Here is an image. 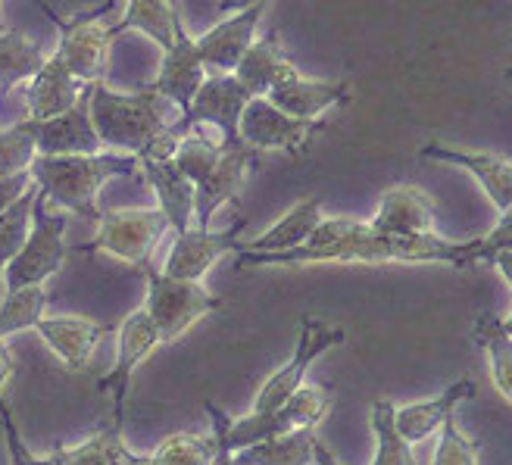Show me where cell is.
Returning a JSON list of instances; mask_svg holds the SVG:
<instances>
[{"instance_id": "6da1fadb", "label": "cell", "mask_w": 512, "mask_h": 465, "mask_svg": "<svg viewBox=\"0 0 512 465\" xmlns=\"http://www.w3.org/2000/svg\"><path fill=\"white\" fill-rule=\"evenodd\" d=\"M88 110L104 150L132 153L138 160H169L182 135L191 132L182 122V113H178L175 103H169L150 85L132 94H119L110 91L107 82H91Z\"/></svg>"}, {"instance_id": "7a4b0ae2", "label": "cell", "mask_w": 512, "mask_h": 465, "mask_svg": "<svg viewBox=\"0 0 512 465\" xmlns=\"http://www.w3.org/2000/svg\"><path fill=\"white\" fill-rule=\"evenodd\" d=\"M29 175L47 197V203H54L57 210L82 216L88 222H100V188L113 182V178L138 175V157L113 150L75 153V157H35Z\"/></svg>"}, {"instance_id": "3957f363", "label": "cell", "mask_w": 512, "mask_h": 465, "mask_svg": "<svg viewBox=\"0 0 512 465\" xmlns=\"http://www.w3.org/2000/svg\"><path fill=\"white\" fill-rule=\"evenodd\" d=\"M66 213L57 210L54 203H47V197L35 194V206H32V228L29 238H25L22 250L13 256V263L4 269V284L7 291H19V288H32V284H47L54 278L63 263H66Z\"/></svg>"}, {"instance_id": "277c9868", "label": "cell", "mask_w": 512, "mask_h": 465, "mask_svg": "<svg viewBox=\"0 0 512 465\" xmlns=\"http://www.w3.org/2000/svg\"><path fill=\"white\" fill-rule=\"evenodd\" d=\"M147 278V300L144 309L150 322L157 325L160 344H172L182 334L222 309V300L203 288V281H185V278H169L157 272L150 263L141 266Z\"/></svg>"}, {"instance_id": "5b68a950", "label": "cell", "mask_w": 512, "mask_h": 465, "mask_svg": "<svg viewBox=\"0 0 512 465\" xmlns=\"http://www.w3.org/2000/svg\"><path fill=\"white\" fill-rule=\"evenodd\" d=\"M35 4L57 22V29H60V47H57V54L66 63V69L82 85L104 82L107 63H110V47L119 38V32H116V25H107L100 16H107L119 4V0H107V4H100L97 10L75 16L72 22L60 19L54 10L44 4V0H35Z\"/></svg>"}, {"instance_id": "8992f818", "label": "cell", "mask_w": 512, "mask_h": 465, "mask_svg": "<svg viewBox=\"0 0 512 465\" xmlns=\"http://www.w3.org/2000/svg\"><path fill=\"white\" fill-rule=\"evenodd\" d=\"M169 219L160 210H110L100 213L97 222V235L88 244L72 247L75 253H110L116 260L141 269L144 263H150L153 250L160 247V241L166 238Z\"/></svg>"}, {"instance_id": "52a82bcc", "label": "cell", "mask_w": 512, "mask_h": 465, "mask_svg": "<svg viewBox=\"0 0 512 465\" xmlns=\"http://www.w3.org/2000/svg\"><path fill=\"white\" fill-rule=\"evenodd\" d=\"M347 341V331L341 325L322 322L316 316H303L300 319V331H297V347L291 353V359L281 369H275L266 384L256 391L253 400V412H272L285 403L297 387L306 381V372L313 369V363L319 356H325L328 350H335Z\"/></svg>"}, {"instance_id": "ba28073f", "label": "cell", "mask_w": 512, "mask_h": 465, "mask_svg": "<svg viewBox=\"0 0 512 465\" xmlns=\"http://www.w3.org/2000/svg\"><path fill=\"white\" fill-rule=\"evenodd\" d=\"M322 128V119H294L272 107L266 97H250L238 122V141L256 153L281 150L291 153V157H300Z\"/></svg>"}, {"instance_id": "9c48e42d", "label": "cell", "mask_w": 512, "mask_h": 465, "mask_svg": "<svg viewBox=\"0 0 512 465\" xmlns=\"http://www.w3.org/2000/svg\"><path fill=\"white\" fill-rule=\"evenodd\" d=\"M163 347L157 325L150 322L147 309H135L128 313L125 322L119 325V341H116V363L113 369L100 381V391L113 394V422L125 425V397H128V384H132L135 369L144 363V359L153 356V350Z\"/></svg>"}, {"instance_id": "30bf717a", "label": "cell", "mask_w": 512, "mask_h": 465, "mask_svg": "<svg viewBox=\"0 0 512 465\" xmlns=\"http://www.w3.org/2000/svg\"><path fill=\"white\" fill-rule=\"evenodd\" d=\"M250 100V91L232 72H213L197 88L188 113L182 116L188 128L213 125L222 144H238V122Z\"/></svg>"}, {"instance_id": "8fae6325", "label": "cell", "mask_w": 512, "mask_h": 465, "mask_svg": "<svg viewBox=\"0 0 512 465\" xmlns=\"http://www.w3.org/2000/svg\"><path fill=\"white\" fill-rule=\"evenodd\" d=\"M350 82H331V79H306L303 72L291 63L278 75V82L266 91V100L281 113L294 119H322L328 110H338L350 103Z\"/></svg>"}, {"instance_id": "7c38bea8", "label": "cell", "mask_w": 512, "mask_h": 465, "mask_svg": "<svg viewBox=\"0 0 512 465\" xmlns=\"http://www.w3.org/2000/svg\"><path fill=\"white\" fill-rule=\"evenodd\" d=\"M260 153L238 144H222V157L213 166V172L203 178L194 194V228H210L213 216L225 203H235L241 197V188Z\"/></svg>"}, {"instance_id": "4fadbf2b", "label": "cell", "mask_w": 512, "mask_h": 465, "mask_svg": "<svg viewBox=\"0 0 512 465\" xmlns=\"http://www.w3.org/2000/svg\"><path fill=\"white\" fill-rule=\"evenodd\" d=\"M269 10V0H260L247 10H238L232 16H222L213 29H207L200 38H194L197 54L207 66V72H235L238 60L247 54V47L256 41V29H260V19Z\"/></svg>"}, {"instance_id": "5bb4252c", "label": "cell", "mask_w": 512, "mask_h": 465, "mask_svg": "<svg viewBox=\"0 0 512 465\" xmlns=\"http://www.w3.org/2000/svg\"><path fill=\"white\" fill-rule=\"evenodd\" d=\"M29 135L35 138L38 157H75V153H100V144L94 125H91V110H88V88L82 100L72 110L50 116V119H22Z\"/></svg>"}, {"instance_id": "9a60e30c", "label": "cell", "mask_w": 512, "mask_h": 465, "mask_svg": "<svg viewBox=\"0 0 512 465\" xmlns=\"http://www.w3.org/2000/svg\"><path fill=\"white\" fill-rule=\"evenodd\" d=\"M244 228V219H238L228 231L213 228H188L182 235H175L172 250L163 263V275L169 278H185V281H203L225 253H235L238 231Z\"/></svg>"}, {"instance_id": "2e32d148", "label": "cell", "mask_w": 512, "mask_h": 465, "mask_svg": "<svg viewBox=\"0 0 512 465\" xmlns=\"http://www.w3.org/2000/svg\"><path fill=\"white\" fill-rule=\"evenodd\" d=\"M419 157L466 169L481 185V191L488 194V200L494 203L497 213H506L512 206V160H503V157H497V153H484V150L450 147V144H441V141H428L419 150Z\"/></svg>"}, {"instance_id": "e0dca14e", "label": "cell", "mask_w": 512, "mask_h": 465, "mask_svg": "<svg viewBox=\"0 0 512 465\" xmlns=\"http://www.w3.org/2000/svg\"><path fill=\"white\" fill-rule=\"evenodd\" d=\"M35 331L69 372H82L110 328L85 316H41Z\"/></svg>"}, {"instance_id": "ac0fdd59", "label": "cell", "mask_w": 512, "mask_h": 465, "mask_svg": "<svg viewBox=\"0 0 512 465\" xmlns=\"http://www.w3.org/2000/svg\"><path fill=\"white\" fill-rule=\"evenodd\" d=\"M369 225L381 235H428L438 225L434 200L416 185H397L384 191Z\"/></svg>"}, {"instance_id": "d6986e66", "label": "cell", "mask_w": 512, "mask_h": 465, "mask_svg": "<svg viewBox=\"0 0 512 465\" xmlns=\"http://www.w3.org/2000/svg\"><path fill=\"white\" fill-rule=\"evenodd\" d=\"M88 85H82L75 75L66 69V63L60 60V54L54 50L41 69L29 79V88H25V107H29V119H50L60 116L66 110H72L75 103L82 100Z\"/></svg>"}, {"instance_id": "ffe728a7", "label": "cell", "mask_w": 512, "mask_h": 465, "mask_svg": "<svg viewBox=\"0 0 512 465\" xmlns=\"http://www.w3.org/2000/svg\"><path fill=\"white\" fill-rule=\"evenodd\" d=\"M472 394H475V381L472 378H459L438 397L397 406L394 409V425H397L403 441L409 447H416V444L428 441L431 434H438L441 425L456 412V406L463 403V400H469Z\"/></svg>"}, {"instance_id": "44dd1931", "label": "cell", "mask_w": 512, "mask_h": 465, "mask_svg": "<svg viewBox=\"0 0 512 465\" xmlns=\"http://www.w3.org/2000/svg\"><path fill=\"white\" fill-rule=\"evenodd\" d=\"M138 172L144 175V182L153 188L157 194V210L169 219V228L175 235H182L194 225V182L175 169L172 160H150V157H141L138 160Z\"/></svg>"}, {"instance_id": "7402d4cb", "label": "cell", "mask_w": 512, "mask_h": 465, "mask_svg": "<svg viewBox=\"0 0 512 465\" xmlns=\"http://www.w3.org/2000/svg\"><path fill=\"white\" fill-rule=\"evenodd\" d=\"M116 32H141L153 44H157L163 54L175 50L178 44H185L191 35L185 29L182 7L178 0H128L125 16L116 22Z\"/></svg>"}, {"instance_id": "603a6c76", "label": "cell", "mask_w": 512, "mask_h": 465, "mask_svg": "<svg viewBox=\"0 0 512 465\" xmlns=\"http://www.w3.org/2000/svg\"><path fill=\"white\" fill-rule=\"evenodd\" d=\"M322 219H325L322 200L303 197L275 225H269L263 235H256L250 241H238L235 253H285V250H294V247L310 241V235Z\"/></svg>"}, {"instance_id": "cb8c5ba5", "label": "cell", "mask_w": 512, "mask_h": 465, "mask_svg": "<svg viewBox=\"0 0 512 465\" xmlns=\"http://www.w3.org/2000/svg\"><path fill=\"white\" fill-rule=\"evenodd\" d=\"M291 66L285 57V47H281V35L272 29L266 38H256L247 54L235 66V79L250 91V97H266V91L278 82V75Z\"/></svg>"}, {"instance_id": "d4e9b609", "label": "cell", "mask_w": 512, "mask_h": 465, "mask_svg": "<svg viewBox=\"0 0 512 465\" xmlns=\"http://www.w3.org/2000/svg\"><path fill=\"white\" fill-rule=\"evenodd\" d=\"M319 434L316 428H294L285 434L266 437V441L235 450V465H313Z\"/></svg>"}, {"instance_id": "484cf974", "label": "cell", "mask_w": 512, "mask_h": 465, "mask_svg": "<svg viewBox=\"0 0 512 465\" xmlns=\"http://www.w3.org/2000/svg\"><path fill=\"white\" fill-rule=\"evenodd\" d=\"M472 341L488 356V369L497 394L506 403H512V334L506 331L503 319L494 313H481L472 325Z\"/></svg>"}, {"instance_id": "4316f807", "label": "cell", "mask_w": 512, "mask_h": 465, "mask_svg": "<svg viewBox=\"0 0 512 465\" xmlns=\"http://www.w3.org/2000/svg\"><path fill=\"white\" fill-rule=\"evenodd\" d=\"M331 403H335L331 387L303 381L285 403L269 412V422H272L275 434H285V431H294V428H316L328 416Z\"/></svg>"}, {"instance_id": "83f0119b", "label": "cell", "mask_w": 512, "mask_h": 465, "mask_svg": "<svg viewBox=\"0 0 512 465\" xmlns=\"http://www.w3.org/2000/svg\"><path fill=\"white\" fill-rule=\"evenodd\" d=\"M44 50L22 32H0V103L22 82H29L44 63Z\"/></svg>"}, {"instance_id": "f1b7e54d", "label": "cell", "mask_w": 512, "mask_h": 465, "mask_svg": "<svg viewBox=\"0 0 512 465\" xmlns=\"http://www.w3.org/2000/svg\"><path fill=\"white\" fill-rule=\"evenodd\" d=\"M394 409H397V403L388 400V397L372 400V409H369V422H372V431H375V459H372V465H416L413 447L403 441L397 425H394Z\"/></svg>"}, {"instance_id": "f546056e", "label": "cell", "mask_w": 512, "mask_h": 465, "mask_svg": "<svg viewBox=\"0 0 512 465\" xmlns=\"http://www.w3.org/2000/svg\"><path fill=\"white\" fill-rule=\"evenodd\" d=\"M47 309V288L44 284H32V288L7 291L4 303H0V341L13 338L22 331H35Z\"/></svg>"}, {"instance_id": "4dcf8cb0", "label": "cell", "mask_w": 512, "mask_h": 465, "mask_svg": "<svg viewBox=\"0 0 512 465\" xmlns=\"http://www.w3.org/2000/svg\"><path fill=\"white\" fill-rule=\"evenodd\" d=\"M219 157H222V141H213L207 132H203V128H191V132H185L182 141L175 144L169 160L197 188L203 178L213 172V166L219 163Z\"/></svg>"}, {"instance_id": "1f68e13d", "label": "cell", "mask_w": 512, "mask_h": 465, "mask_svg": "<svg viewBox=\"0 0 512 465\" xmlns=\"http://www.w3.org/2000/svg\"><path fill=\"white\" fill-rule=\"evenodd\" d=\"M35 194H38V185L32 182L13 203H7L4 210H0V275H4V269L13 263V256L22 250L25 238H29Z\"/></svg>"}, {"instance_id": "d6a6232c", "label": "cell", "mask_w": 512, "mask_h": 465, "mask_svg": "<svg viewBox=\"0 0 512 465\" xmlns=\"http://www.w3.org/2000/svg\"><path fill=\"white\" fill-rule=\"evenodd\" d=\"M122 444V425H110L107 431H100L88 441L75 444V447H60V465H122L125 456Z\"/></svg>"}, {"instance_id": "836d02e7", "label": "cell", "mask_w": 512, "mask_h": 465, "mask_svg": "<svg viewBox=\"0 0 512 465\" xmlns=\"http://www.w3.org/2000/svg\"><path fill=\"white\" fill-rule=\"evenodd\" d=\"M216 456V437L213 434H172L153 450V462L157 465H213Z\"/></svg>"}, {"instance_id": "e575fe53", "label": "cell", "mask_w": 512, "mask_h": 465, "mask_svg": "<svg viewBox=\"0 0 512 465\" xmlns=\"http://www.w3.org/2000/svg\"><path fill=\"white\" fill-rule=\"evenodd\" d=\"M38 157L35 138L29 135L25 122H13L10 128H0V182L29 172Z\"/></svg>"}, {"instance_id": "d590c367", "label": "cell", "mask_w": 512, "mask_h": 465, "mask_svg": "<svg viewBox=\"0 0 512 465\" xmlns=\"http://www.w3.org/2000/svg\"><path fill=\"white\" fill-rule=\"evenodd\" d=\"M431 465H478V444L459 428L456 416H450L438 431V450Z\"/></svg>"}, {"instance_id": "8d00e7d4", "label": "cell", "mask_w": 512, "mask_h": 465, "mask_svg": "<svg viewBox=\"0 0 512 465\" xmlns=\"http://www.w3.org/2000/svg\"><path fill=\"white\" fill-rule=\"evenodd\" d=\"M475 244H478V266H491L497 253L512 250V206L506 213H500L497 225L488 231V235L475 238Z\"/></svg>"}, {"instance_id": "74e56055", "label": "cell", "mask_w": 512, "mask_h": 465, "mask_svg": "<svg viewBox=\"0 0 512 465\" xmlns=\"http://www.w3.org/2000/svg\"><path fill=\"white\" fill-rule=\"evenodd\" d=\"M207 416H210V422H213V437H216V456H213V465H235V462H232L235 450L225 444V419H228V412L219 409L213 400H207Z\"/></svg>"}, {"instance_id": "f35d334b", "label": "cell", "mask_w": 512, "mask_h": 465, "mask_svg": "<svg viewBox=\"0 0 512 465\" xmlns=\"http://www.w3.org/2000/svg\"><path fill=\"white\" fill-rule=\"evenodd\" d=\"M29 185H32V175L29 172H22L16 178H4V182H0V210H4L7 203H13Z\"/></svg>"}, {"instance_id": "ab89813d", "label": "cell", "mask_w": 512, "mask_h": 465, "mask_svg": "<svg viewBox=\"0 0 512 465\" xmlns=\"http://www.w3.org/2000/svg\"><path fill=\"white\" fill-rule=\"evenodd\" d=\"M13 375V359H10V350H7V341H0V397H4V387Z\"/></svg>"}, {"instance_id": "60d3db41", "label": "cell", "mask_w": 512, "mask_h": 465, "mask_svg": "<svg viewBox=\"0 0 512 465\" xmlns=\"http://www.w3.org/2000/svg\"><path fill=\"white\" fill-rule=\"evenodd\" d=\"M491 266L503 275V281L512 288V250H503V253H497L494 260H491Z\"/></svg>"}, {"instance_id": "b9f144b4", "label": "cell", "mask_w": 512, "mask_h": 465, "mask_svg": "<svg viewBox=\"0 0 512 465\" xmlns=\"http://www.w3.org/2000/svg\"><path fill=\"white\" fill-rule=\"evenodd\" d=\"M253 4H260V0H219V4H216V13H219V16H232V13L247 10V7H253Z\"/></svg>"}, {"instance_id": "7bdbcfd3", "label": "cell", "mask_w": 512, "mask_h": 465, "mask_svg": "<svg viewBox=\"0 0 512 465\" xmlns=\"http://www.w3.org/2000/svg\"><path fill=\"white\" fill-rule=\"evenodd\" d=\"M313 465H341L335 459V453H331L322 441H316V450H313Z\"/></svg>"}, {"instance_id": "ee69618b", "label": "cell", "mask_w": 512, "mask_h": 465, "mask_svg": "<svg viewBox=\"0 0 512 465\" xmlns=\"http://www.w3.org/2000/svg\"><path fill=\"white\" fill-rule=\"evenodd\" d=\"M122 465H157L150 456H135L132 450H125V456H122Z\"/></svg>"}, {"instance_id": "f6af8a7d", "label": "cell", "mask_w": 512, "mask_h": 465, "mask_svg": "<svg viewBox=\"0 0 512 465\" xmlns=\"http://www.w3.org/2000/svg\"><path fill=\"white\" fill-rule=\"evenodd\" d=\"M503 325H506V328H512V309H509V316L503 319Z\"/></svg>"}, {"instance_id": "bcb514c9", "label": "cell", "mask_w": 512, "mask_h": 465, "mask_svg": "<svg viewBox=\"0 0 512 465\" xmlns=\"http://www.w3.org/2000/svg\"><path fill=\"white\" fill-rule=\"evenodd\" d=\"M0 32H7V25H4V19H0Z\"/></svg>"}, {"instance_id": "7dc6e473", "label": "cell", "mask_w": 512, "mask_h": 465, "mask_svg": "<svg viewBox=\"0 0 512 465\" xmlns=\"http://www.w3.org/2000/svg\"><path fill=\"white\" fill-rule=\"evenodd\" d=\"M509 75H512V63H509Z\"/></svg>"}, {"instance_id": "c3c4849f", "label": "cell", "mask_w": 512, "mask_h": 465, "mask_svg": "<svg viewBox=\"0 0 512 465\" xmlns=\"http://www.w3.org/2000/svg\"><path fill=\"white\" fill-rule=\"evenodd\" d=\"M506 331H509V334H512V328H506Z\"/></svg>"}]
</instances>
